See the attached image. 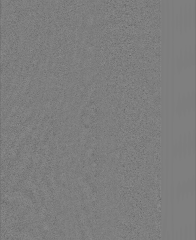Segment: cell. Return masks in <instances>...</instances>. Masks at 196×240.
<instances>
[{"label": "cell", "mask_w": 196, "mask_h": 240, "mask_svg": "<svg viewBox=\"0 0 196 240\" xmlns=\"http://www.w3.org/2000/svg\"><path fill=\"white\" fill-rule=\"evenodd\" d=\"M176 28L178 29L180 32H183L184 31V16H183V9H180L179 16H176Z\"/></svg>", "instance_id": "obj_1"}, {"label": "cell", "mask_w": 196, "mask_h": 240, "mask_svg": "<svg viewBox=\"0 0 196 240\" xmlns=\"http://www.w3.org/2000/svg\"><path fill=\"white\" fill-rule=\"evenodd\" d=\"M188 28L191 30L193 26V10L191 5H190L188 10Z\"/></svg>", "instance_id": "obj_2"}, {"label": "cell", "mask_w": 196, "mask_h": 240, "mask_svg": "<svg viewBox=\"0 0 196 240\" xmlns=\"http://www.w3.org/2000/svg\"><path fill=\"white\" fill-rule=\"evenodd\" d=\"M184 16V31H186L188 28V10L187 6H185L184 12L183 13Z\"/></svg>", "instance_id": "obj_3"}]
</instances>
